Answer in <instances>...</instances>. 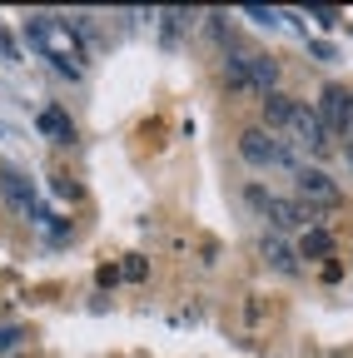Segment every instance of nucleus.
Wrapping results in <instances>:
<instances>
[{
  "instance_id": "obj_1",
  "label": "nucleus",
  "mask_w": 353,
  "mask_h": 358,
  "mask_svg": "<svg viewBox=\"0 0 353 358\" xmlns=\"http://www.w3.org/2000/svg\"><path fill=\"white\" fill-rule=\"evenodd\" d=\"M25 40H30L60 75H80V70H85V50L70 40V25H60V20H50V15H30V20H25Z\"/></svg>"
},
{
  "instance_id": "obj_2",
  "label": "nucleus",
  "mask_w": 353,
  "mask_h": 358,
  "mask_svg": "<svg viewBox=\"0 0 353 358\" xmlns=\"http://www.w3.org/2000/svg\"><path fill=\"white\" fill-rule=\"evenodd\" d=\"M239 155H244L249 164H259V169H289V164H294L289 145L279 140L274 129H244V134H239Z\"/></svg>"
},
{
  "instance_id": "obj_3",
  "label": "nucleus",
  "mask_w": 353,
  "mask_h": 358,
  "mask_svg": "<svg viewBox=\"0 0 353 358\" xmlns=\"http://www.w3.org/2000/svg\"><path fill=\"white\" fill-rule=\"evenodd\" d=\"M319 120L329 124V134L353 140V95H348L343 85H324V95H319Z\"/></svg>"
},
{
  "instance_id": "obj_4",
  "label": "nucleus",
  "mask_w": 353,
  "mask_h": 358,
  "mask_svg": "<svg viewBox=\"0 0 353 358\" xmlns=\"http://www.w3.org/2000/svg\"><path fill=\"white\" fill-rule=\"evenodd\" d=\"M0 199H6L15 214H40L35 209V185L20 169H10V164H0Z\"/></svg>"
},
{
  "instance_id": "obj_5",
  "label": "nucleus",
  "mask_w": 353,
  "mask_h": 358,
  "mask_svg": "<svg viewBox=\"0 0 353 358\" xmlns=\"http://www.w3.org/2000/svg\"><path fill=\"white\" fill-rule=\"evenodd\" d=\"M289 134H294L298 145H308L314 155H324V150H329V124L319 120V110H308V105H298V110H294V124H289Z\"/></svg>"
},
{
  "instance_id": "obj_6",
  "label": "nucleus",
  "mask_w": 353,
  "mask_h": 358,
  "mask_svg": "<svg viewBox=\"0 0 353 358\" xmlns=\"http://www.w3.org/2000/svg\"><path fill=\"white\" fill-rule=\"evenodd\" d=\"M249 199L269 209L279 229H298V224H314V209H308V204H289V199H274V194H264V189H249Z\"/></svg>"
},
{
  "instance_id": "obj_7",
  "label": "nucleus",
  "mask_w": 353,
  "mask_h": 358,
  "mask_svg": "<svg viewBox=\"0 0 353 358\" xmlns=\"http://www.w3.org/2000/svg\"><path fill=\"white\" fill-rule=\"evenodd\" d=\"M298 199L314 209V204H338V185L324 169H298Z\"/></svg>"
},
{
  "instance_id": "obj_8",
  "label": "nucleus",
  "mask_w": 353,
  "mask_h": 358,
  "mask_svg": "<svg viewBox=\"0 0 353 358\" xmlns=\"http://www.w3.org/2000/svg\"><path fill=\"white\" fill-rule=\"evenodd\" d=\"M35 129L45 134L50 145H70V140H75V124H70V115H65V110H55V105H45V110L35 115Z\"/></svg>"
},
{
  "instance_id": "obj_9",
  "label": "nucleus",
  "mask_w": 353,
  "mask_h": 358,
  "mask_svg": "<svg viewBox=\"0 0 353 358\" xmlns=\"http://www.w3.org/2000/svg\"><path fill=\"white\" fill-rule=\"evenodd\" d=\"M244 65H249V80H254L259 95H274L279 90V65L269 55H244Z\"/></svg>"
},
{
  "instance_id": "obj_10",
  "label": "nucleus",
  "mask_w": 353,
  "mask_h": 358,
  "mask_svg": "<svg viewBox=\"0 0 353 358\" xmlns=\"http://www.w3.org/2000/svg\"><path fill=\"white\" fill-rule=\"evenodd\" d=\"M294 100L284 95V90H274V95H264V124H269V129H289L294 124Z\"/></svg>"
},
{
  "instance_id": "obj_11",
  "label": "nucleus",
  "mask_w": 353,
  "mask_h": 358,
  "mask_svg": "<svg viewBox=\"0 0 353 358\" xmlns=\"http://www.w3.org/2000/svg\"><path fill=\"white\" fill-rule=\"evenodd\" d=\"M264 259H269L279 274H294V259H289V249H284L279 239H264Z\"/></svg>"
},
{
  "instance_id": "obj_12",
  "label": "nucleus",
  "mask_w": 353,
  "mask_h": 358,
  "mask_svg": "<svg viewBox=\"0 0 353 358\" xmlns=\"http://www.w3.org/2000/svg\"><path fill=\"white\" fill-rule=\"evenodd\" d=\"M329 249H333V244H329L324 229H308V234H303V254H308V259H324Z\"/></svg>"
},
{
  "instance_id": "obj_13",
  "label": "nucleus",
  "mask_w": 353,
  "mask_h": 358,
  "mask_svg": "<svg viewBox=\"0 0 353 358\" xmlns=\"http://www.w3.org/2000/svg\"><path fill=\"white\" fill-rule=\"evenodd\" d=\"M0 55H6L10 65H20V50H15V40H10L6 30H0Z\"/></svg>"
},
{
  "instance_id": "obj_14",
  "label": "nucleus",
  "mask_w": 353,
  "mask_h": 358,
  "mask_svg": "<svg viewBox=\"0 0 353 358\" xmlns=\"http://www.w3.org/2000/svg\"><path fill=\"white\" fill-rule=\"evenodd\" d=\"M249 20H259V25H279V15L264 10V6H249Z\"/></svg>"
},
{
  "instance_id": "obj_15",
  "label": "nucleus",
  "mask_w": 353,
  "mask_h": 358,
  "mask_svg": "<svg viewBox=\"0 0 353 358\" xmlns=\"http://www.w3.org/2000/svg\"><path fill=\"white\" fill-rule=\"evenodd\" d=\"M343 159H348V169H353V140H343Z\"/></svg>"
}]
</instances>
